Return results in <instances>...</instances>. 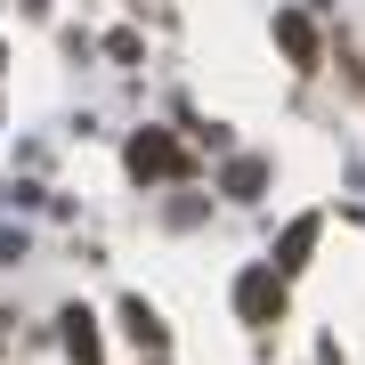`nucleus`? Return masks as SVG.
<instances>
[{
  "mask_svg": "<svg viewBox=\"0 0 365 365\" xmlns=\"http://www.w3.org/2000/svg\"><path fill=\"white\" fill-rule=\"evenodd\" d=\"M309 244H317V220H300V227L284 235V268H300V252H309Z\"/></svg>",
  "mask_w": 365,
  "mask_h": 365,
  "instance_id": "obj_4",
  "label": "nucleus"
},
{
  "mask_svg": "<svg viewBox=\"0 0 365 365\" xmlns=\"http://www.w3.org/2000/svg\"><path fill=\"white\" fill-rule=\"evenodd\" d=\"M276 300H284V284H276V276H268V268H252V276H244V284H235V309H244V317H252V325H260V317H276Z\"/></svg>",
  "mask_w": 365,
  "mask_h": 365,
  "instance_id": "obj_1",
  "label": "nucleus"
},
{
  "mask_svg": "<svg viewBox=\"0 0 365 365\" xmlns=\"http://www.w3.org/2000/svg\"><path fill=\"white\" fill-rule=\"evenodd\" d=\"M130 170H138V179H163V170H179V146H170V138H155V130H146V138L130 146Z\"/></svg>",
  "mask_w": 365,
  "mask_h": 365,
  "instance_id": "obj_2",
  "label": "nucleus"
},
{
  "mask_svg": "<svg viewBox=\"0 0 365 365\" xmlns=\"http://www.w3.org/2000/svg\"><path fill=\"white\" fill-rule=\"evenodd\" d=\"M276 33H284V49L300 57V66H309V57H317V33L300 25V16H276Z\"/></svg>",
  "mask_w": 365,
  "mask_h": 365,
  "instance_id": "obj_3",
  "label": "nucleus"
}]
</instances>
